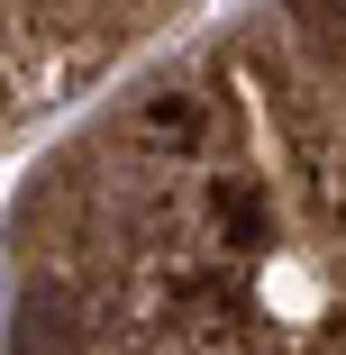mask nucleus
I'll return each mask as SVG.
<instances>
[{
  "label": "nucleus",
  "mask_w": 346,
  "mask_h": 355,
  "mask_svg": "<svg viewBox=\"0 0 346 355\" xmlns=\"http://www.w3.org/2000/svg\"><path fill=\"white\" fill-rule=\"evenodd\" d=\"M210 209H219V228H228L237 246H264V237H273V200H264L246 173H228V182L210 191Z\"/></svg>",
  "instance_id": "3"
},
{
  "label": "nucleus",
  "mask_w": 346,
  "mask_h": 355,
  "mask_svg": "<svg viewBox=\"0 0 346 355\" xmlns=\"http://www.w3.org/2000/svg\"><path fill=\"white\" fill-rule=\"evenodd\" d=\"M83 337H92V319L64 301V292H28L19 301V328H10L19 355H83Z\"/></svg>",
  "instance_id": "1"
},
{
  "label": "nucleus",
  "mask_w": 346,
  "mask_h": 355,
  "mask_svg": "<svg viewBox=\"0 0 346 355\" xmlns=\"http://www.w3.org/2000/svg\"><path fill=\"white\" fill-rule=\"evenodd\" d=\"M146 137H164V146H200L210 137V110H200L191 92H164V101H146V119H137Z\"/></svg>",
  "instance_id": "4"
},
{
  "label": "nucleus",
  "mask_w": 346,
  "mask_h": 355,
  "mask_svg": "<svg viewBox=\"0 0 346 355\" xmlns=\"http://www.w3.org/2000/svg\"><path fill=\"white\" fill-rule=\"evenodd\" d=\"M173 310H182V328H228V319H246V282L237 273H182L173 282Z\"/></svg>",
  "instance_id": "2"
}]
</instances>
